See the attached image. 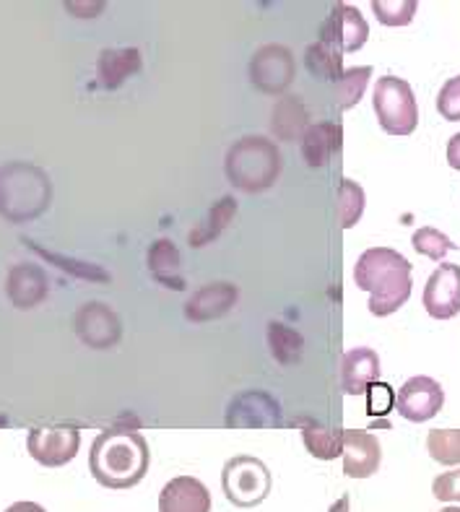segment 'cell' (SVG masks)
I'll return each mask as SVG.
<instances>
[{
  "instance_id": "cell-35",
  "label": "cell",
  "mask_w": 460,
  "mask_h": 512,
  "mask_svg": "<svg viewBox=\"0 0 460 512\" xmlns=\"http://www.w3.org/2000/svg\"><path fill=\"white\" fill-rule=\"evenodd\" d=\"M448 164L460 172V133L458 136L450 138V143H448Z\"/></svg>"
},
{
  "instance_id": "cell-25",
  "label": "cell",
  "mask_w": 460,
  "mask_h": 512,
  "mask_svg": "<svg viewBox=\"0 0 460 512\" xmlns=\"http://www.w3.org/2000/svg\"><path fill=\"white\" fill-rule=\"evenodd\" d=\"M234 214H237V201H234L232 195H224V198L208 211L206 221H201V224L190 232V245L203 247L208 245V242H214L216 237L229 227V221L234 219Z\"/></svg>"
},
{
  "instance_id": "cell-38",
  "label": "cell",
  "mask_w": 460,
  "mask_h": 512,
  "mask_svg": "<svg viewBox=\"0 0 460 512\" xmlns=\"http://www.w3.org/2000/svg\"><path fill=\"white\" fill-rule=\"evenodd\" d=\"M440 512H460V507H442Z\"/></svg>"
},
{
  "instance_id": "cell-2",
  "label": "cell",
  "mask_w": 460,
  "mask_h": 512,
  "mask_svg": "<svg viewBox=\"0 0 460 512\" xmlns=\"http://www.w3.org/2000/svg\"><path fill=\"white\" fill-rule=\"evenodd\" d=\"M354 284L370 292V312L385 318L401 310L411 297V263L390 247H372L359 255Z\"/></svg>"
},
{
  "instance_id": "cell-33",
  "label": "cell",
  "mask_w": 460,
  "mask_h": 512,
  "mask_svg": "<svg viewBox=\"0 0 460 512\" xmlns=\"http://www.w3.org/2000/svg\"><path fill=\"white\" fill-rule=\"evenodd\" d=\"M432 494L440 502H460V468L437 476L435 484H432Z\"/></svg>"
},
{
  "instance_id": "cell-26",
  "label": "cell",
  "mask_w": 460,
  "mask_h": 512,
  "mask_svg": "<svg viewBox=\"0 0 460 512\" xmlns=\"http://www.w3.org/2000/svg\"><path fill=\"white\" fill-rule=\"evenodd\" d=\"M372 68L370 65H359V68H346L336 81V97L341 110H351L359 99L364 97V89L370 84Z\"/></svg>"
},
{
  "instance_id": "cell-17",
  "label": "cell",
  "mask_w": 460,
  "mask_h": 512,
  "mask_svg": "<svg viewBox=\"0 0 460 512\" xmlns=\"http://www.w3.org/2000/svg\"><path fill=\"white\" fill-rule=\"evenodd\" d=\"M380 383V357L372 349H351L341 359V388L349 396H364L370 385Z\"/></svg>"
},
{
  "instance_id": "cell-20",
  "label": "cell",
  "mask_w": 460,
  "mask_h": 512,
  "mask_svg": "<svg viewBox=\"0 0 460 512\" xmlns=\"http://www.w3.org/2000/svg\"><path fill=\"white\" fill-rule=\"evenodd\" d=\"M141 68V52L133 50V47H125V50H104L97 60V76L99 84L104 89H115L120 86L128 76Z\"/></svg>"
},
{
  "instance_id": "cell-7",
  "label": "cell",
  "mask_w": 460,
  "mask_h": 512,
  "mask_svg": "<svg viewBox=\"0 0 460 512\" xmlns=\"http://www.w3.org/2000/svg\"><path fill=\"white\" fill-rule=\"evenodd\" d=\"M81 448V429L73 424H55V427H37L26 437V450L39 466L60 468L71 463Z\"/></svg>"
},
{
  "instance_id": "cell-11",
  "label": "cell",
  "mask_w": 460,
  "mask_h": 512,
  "mask_svg": "<svg viewBox=\"0 0 460 512\" xmlns=\"http://www.w3.org/2000/svg\"><path fill=\"white\" fill-rule=\"evenodd\" d=\"M281 424V403L263 390H247L234 396L227 409L229 429H271Z\"/></svg>"
},
{
  "instance_id": "cell-29",
  "label": "cell",
  "mask_w": 460,
  "mask_h": 512,
  "mask_svg": "<svg viewBox=\"0 0 460 512\" xmlns=\"http://www.w3.org/2000/svg\"><path fill=\"white\" fill-rule=\"evenodd\" d=\"M305 63L315 76L328 78V81H338V76L344 73L341 55L336 50H331V47H325L323 42H315V45L307 47Z\"/></svg>"
},
{
  "instance_id": "cell-21",
  "label": "cell",
  "mask_w": 460,
  "mask_h": 512,
  "mask_svg": "<svg viewBox=\"0 0 460 512\" xmlns=\"http://www.w3.org/2000/svg\"><path fill=\"white\" fill-rule=\"evenodd\" d=\"M302 442L315 455L318 461H336L341 458V445H344V429L323 427L318 422L302 424Z\"/></svg>"
},
{
  "instance_id": "cell-37",
  "label": "cell",
  "mask_w": 460,
  "mask_h": 512,
  "mask_svg": "<svg viewBox=\"0 0 460 512\" xmlns=\"http://www.w3.org/2000/svg\"><path fill=\"white\" fill-rule=\"evenodd\" d=\"M328 512H349V494H344L341 500H336Z\"/></svg>"
},
{
  "instance_id": "cell-4",
  "label": "cell",
  "mask_w": 460,
  "mask_h": 512,
  "mask_svg": "<svg viewBox=\"0 0 460 512\" xmlns=\"http://www.w3.org/2000/svg\"><path fill=\"white\" fill-rule=\"evenodd\" d=\"M229 182L245 193L268 190L281 175V154L276 143L260 136H245L227 151L224 162Z\"/></svg>"
},
{
  "instance_id": "cell-3",
  "label": "cell",
  "mask_w": 460,
  "mask_h": 512,
  "mask_svg": "<svg viewBox=\"0 0 460 512\" xmlns=\"http://www.w3.org/2000/svg\"><path fill=\"white\" fill-rule=\"evenodd\" d=\"M52 201V185L34 164L13 162L0 167V216L13 224L37 219Z\"/></svg>"
},
{
  "instance_id": "cell-9",
  "label": "cell",
  "mask_w": 460,
  "mask_h": 512,
  "mask_svg": "<svg viewBox=\"0 0 460 512\" xmlns=\"http://www.w3.org/2000/svg\"><path fill=\"white\" fill-rule=\"evenodd\" d=\"M297 63L289 47L284 45H266L255 52L253 63H250V76H253L255 89L263 94H284L294 81Z\"/></svg>"
},
{
  "instance_id": "cell-6",
  "label": "cell",
  "mask_w": 460,
  "mask_h": 512,
  "mask_svg": "<svg viewBox=\"0 0 460 512\" xmlns=\"http://www.w3.org/2000/svg\"><path fill=\"white\" fill-rule=\"evenodd\" d=\"M221 489L234 507L250 510L258 507L271 492V471L255 455H234L224 463Z\"/></svg>"
},
{
  "instance_id": "cell-34",
  "label": "cell",
  "mask_w": 460,
  "mask_h": 512,
  "mask_svg": "<svg viewBox=\"0 0 460 512\" xmlns=\"http://www.w3.org/2000/svg\"><path fill=\"white\" fill-rule=\"evenodd\" d=\"M367 398H370V414H385L393 406V390L385 383H375L367 390Z\"/></svg>"
},
{
  "instance_id": "cell-31",
  "label": "cell",
  "mask_w": 460,
  "mask_h": 512,
  "mask_svg": "<svg viewBox=\"0 0 460 512\" xmlns=\"http://www.w3.org/2000/svg\"><path fill=\"white\" fill-rule=\"evenodd\" d=\"M419 3L416 0H372L377 21L385 26H406L414 19Z\"/></svg>"
},
{
  "instance_id": "cell-5",
  "label": "cell",
  "mask_w": 460,
  "mask_h": 512,
  "mask_svg": "<svg viewBox=\"0 0 460 512\" xmlns=\"http://www.w3.org/2000/svg\"><path fill=\"white\" fill-rule=\"evenodd\" d=\"M372 107H375L377 123L388 136H411L419 125L414 89L409 81L398 76H383L377 81Z\"/></svg>"
},
{
  "instance_id": "cell-28",
  "label": "cell",
  "mask_w": 460,
  "mask_h": 512,
  "mask_svg": "<svg viewBox=\"0 0 460 512\" xmlns=\"http://www.w3.org/2000/svg\"><path fill=\"white\" fill-rule=\"evenodd\" d=\"M427 450L442 466H460V429H432Z\"/></svg>"
},
{
  "instance_id": "cell-23",
  "label": "cell",
  "mask_w": 460,
  "mask_h": 512,
  "mask_svg": "<svg viewBox=\"0 0 460 512\" xmlns=\"http://www.w3.org/2000/svg\"><path fill=\"white\" fill-rule=\"evenodd\" d=\"M177 268H180V253L177 247L169 240H156L149 247V271L156 281H162L169 289H185V281L177 276Z\"/></svg>"
},
{
  "instance_id": "cell-32",
  "label": "cell",
  "mask_w": 460,
  "mask_h": 512,
  "mask_svg": "<svg viewBox=\"0 0 460 512\" xmlns=\"http://www.w3.org/2000/svg\"><path fill=\"white\" fill-rule=\"evenodd\" d=\"M437 110L445 120L450 123H458L460 120V76L445 81V86L437 94Z\"/></svg>"
},
{
  "instance_id": "cell-12",
  "label": "cell",
  "mask_w": 460,
  "mask_h": 512,
  "mask_svg": "<svg viewBox=\"0 0 460 512\" xmlns=\"http://www.w3.org/2000/svg\"><path fill=\"white\" fill-rule=\"evenodd\" d=\"M442 403H445V393L437 380L427 375L411 377L403 383L396 396V409L403 419H409L414 424L429 422L440 414Z\"/></svg>"
},
{
  "instance_id": "cell-24",
  "label": "cell",
  "mask_w": 460,
  "mask_h": 512,
  "mask_svg": "<svg viewBox=\"0 0 460 512\" xmlns=\"http://www.w3.org/2000/svg\"><path fill=\"white\" fill-rule=\"evenodd\" d=\"M266 338L268 346H271L273 359L279 364H284V367L297 364L299 359H302V354H305V338L299 336L294 328H289V325L279 323V320L268 323Z\"/></svg>"
},
{
  "instance_id": "cell-15",
  "label": "cell",
  "mask_w": 460,
  "mask_h": 512,
  "mask_svg": "<svg viewBox=\"0 0 460 512\" xmlns=\"http://www.w3.org/2000/svg\"><path fill=\"white\" fill-rule=\"evenodd\" d=\"M237 299H240L237 286L227 284V281H214V284L203 286L190 297V302L185 305V318L190 323H208V320L227 315Z\"/></svg>"
},
{
  "instance_id": "cell-1",
  "label": "cell",
  "mask_w": 460,
  "mask_h": 512,
  "mask_svg": "<svg viewBox=\"0 0 460 512\" xmlns=\"http://www.w3.org/2000/svg\"><path fill=\"white\" fill-rule=\"evenodd\" d=\"M149 442L136 429H104L89 450V471L104 489H133L149 471Z\"/></svg>"
},
{
  "instance_id": "cell-16",
  "label": "cell",
  "mask_w": 460,
  "mask_h": 512,
  "mask_svg": "<svg viewBox=\"0 0 460 512\" xmlns=\"http://www.w3.org/2000/svg\"><path fill=\"white\" fill-rule=\"evenodd\" d=\"M159 512H211V494L195 476H177L164 484Z\"/></svg>"
},
{
  "instance_id": "cell-22",
  "label": "cell",
  "mask_w": 460,
  "mask_h": 512,
  "mask_svg": "<svg viewBox=\"0 0 460 512\" xmlns=\"http://www.w3.org/2000/svg\"><path fill=\"white\" fill-rule=\"evenodd\" d=\"M273 133L281 141H294L307 130V110L299 97H281V102L273 107L271 120Z\"/></svg>"
},
{
  "instance_id": "cell-10",
  "label": "cell",
  "mask_w": 460,
  "mask_h": 512,
  "mask_svg": "<svg viewBox=\"0 0 460 512\" xmlns=\"http://www.w3.org/2000/svg\"><path fill=\"white\" fill-rule=\"evenodd\" d=\"M73 331L89 349H112L123 336V325L107 305L86 302L73 315Z\"/></svg>"
},
{
  "instance_id": "cell-18",
  "label": "cell",
  "mask_w": 460,
  "mask_h": 512,
  "mask_svg": "<svg viewBox=\"0 0 460 512\" xmlns=\"http://www.w3.org/2000/svg\"><path fill=\"white\" fill-rule=\"evenodd\" d=\"M8 299L13 302V307L19 310H32L37 307L42 299L47 297V276L45 271L34 263H21V266H13L8 273L6 284Z\"/></svg>"
},
{
  "instance_id": "cell-36",
  "label": "cell",
  "mask_w": 460,
  "mask_h": 512,
  "mask_svg": "<svg viewBox=\"0 0 460 512\" xmlns=\"http://www.w3.org/2000/svg\"><path fill=\"white\" fill-rule=\"evenodd\" d=\"M6 512H47V510L42 505H37V502H13Z\"/></svg>"
},
{
  "instance_id": "cell-14",
  "label": "cell",
  "mask_w": 460,
  "mask_h": 512,
  "mask_svg": "<svg viewBox=\"0 0 460 512\" xmlns=\"http://www.w3.org/2000/svg\"><path fill=\"white\" fill-rule=\"evenodd\" d=\"M341 455H344V474L349 479H370L383 461L380 440L364 429H344Z\"/></svg>"
},
{
  "instance_id": "cell-27",
  "label": "cell",
  "mask_w": 460,
  "mask_h": 512,
  "mask_svg": "<svg viewBox=\"0 0 460 512\" xmlns=\"http://www.w3.org/2000/svg\"><path fill=\"white\" fill-rule=\"evenodd\" d=\"M364 206H367V198H364V190L359 188L357 182L344 177L341 185H338V219H341V227L351 229L362 219Z\"/></svg>"
},
{
  "instance_id": "cell-19",
  "label": "cell",
  "mask_w": 460,
  "mask_h": 512,
  "mask_svg": "<svg viewBox=\"0 0 460 512\" xmlns=\"http://www.w3.org/2000/svg\"><path fill=\"white\" fill-rule=\"evenodd\" d=\"M344 146V130L338 123L307 125L302 133V156L310 167H325Z\"/></svg>"
},
{
  "instance_id": "cell-30",
  "label": "cell",
  "mask_w": 460,
  "mask_h": 512,
  "mask_svg": "<svg viewBox=\"0 0 460 512\" xmlns=\"http://www.w3.org/2000/svg\"><path fill=\"white\" fill-rule=\"evenodd\" d=\"M411 245L419 255H427L429 260H442L450 250H455V242L450 240L448 234H442L440 229L435 227H422L416 229L414 237H411Z\"/></svg>"
},
{
  "instance_id": "cell-13",
  "label": "cell",
  "mask_w": 460,
  "mask_h": 512,
  "mask_svg": "<svg viewBox=\"0 0 460 512\" xmlns=\"http://www.w3.org/2000/svg\"><path fill=\"white\" fill-rule=\"evenodd\" d=\"M424 307L435 320H450L460 312V266L442 263L424 286Z\"/></svg>"
},
{
  "instance_id": "cell-8",
  "label": "cell",
  "mask_w": 460,
  "mask_h": 512,
  "mask_svg": "<svg viewBox=\"0 0 460 512\" xmlns=\"http://www.w3.org/2000/svg\"><path fill=\"white\" fill-rule=\"evenodd\" d=\"M367 39H370V26H367L362 13L354 6L336 3L333 11L328 13V19L320 26L318 42L336 50L338 55H346V52L362 50Z\"/></svg>"
}]
</instances>
